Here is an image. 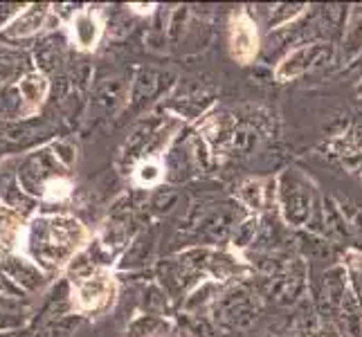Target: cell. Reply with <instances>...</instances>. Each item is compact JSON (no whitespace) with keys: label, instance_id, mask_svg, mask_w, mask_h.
I'll list each match as a JSON object with an SVG mask.
<instances>
[{"label":"cell","instance_id":"obj_1","mask_svg":"<svg viewBox=\"0 0 362 337\" xmlns=\"http://www.w3.org/2000/svg\"><path fill=\"white\" fill-rule=\"evenodd\" d=\"M83 238L85 232L77 220H68L65 225L52 220L50 236H41V240H45V243H32L30 247L34 249V256L41 258V263L59 268L68 263V258L83 245Z\"/></svg>","mask_w":362,"mask_h":337},{"label":"cell","instance_id":"obj_2","mask_svg":"<svg viewBox=\"0 0 362 337\" xmlns=\"http://www.w3.org/2000/svg\"><path fill=\"white\" fill-rule=\"evenodd\" d=\"M115 295V281L106 270H97L88 277H81L72 286V304L79 313H92L108 306Z\"/></svg>","mask_w":362,"mask_h":337},{"label":"cell","instance_id":"obj_3","mask_svg":"<svg viewBox=\"0 0 362 337\" xmlns=\"http://www.w3.org/2000/svg\"><path fill=\"white\" fill-rule=\"evenodd\" d=\"M259 52V32L245 9H239L230 18V54L236 63L247 65Z\"/></svg>","mask_w":362,"mask_h":337},{"label":"cell","instance_id":"obj_4","mask_svg":"<svg viewBox=\"0 0 362 337\" xmlns=\"http://www.w3.org/2000/svg\"><path fill=\"white\" fill-rule=\"evenodd\" d=\"M329 56V47L324 43H311V45H302L297 50H293L286 59L277 65L274 70V79L286 83L302 76L304 72H308L311 67H315L324 63V59Z\"/></svg>","mask_w":362,"mask_h":337},{"label":"cell","instance_id":"obj_5","mask_svg":"<svg viewBox=\"0 0 362 337\" xmlns=\"http://www.w3.org/2000/svg\"><path fill=\"white\" fill-rule=\"evenodd\" d=\"M70 36L74 45L81 47V50H92V47L99 43V36H101L99 16L94 14L92 9H81V12H77L70 23Z\"/></svg>","mask_w":362,"mask_h":337},{"label":"cell","instance_id":"obj_6","mask_svg":"<svg viewBox=\"0 0 362 337\" xmlns=\"http://www.w3.org/2000/svg\"><path fill=\"white\" fill-rule=\"evenodd\" d=\"M45 92H47V81H45L43 74H30V76H25V79L21 81L23 101H25V106L32 104V113L41 106Z\"/></svg>","mask_w":362,"mask_h":337},{"label":"cell","instance_id":"obj_7","mask_svg":"<svg viewBox=\"0 0 362 337\" xmlns=\"http://www.w3.org/2000/svg\"><path fill=\"white\" fill-rule=\"evenodd\" d=\"M162 176H165L162 162L158 158H149L138 165L135 173H133V180H135V185H140V187H154L162 180Z\"/></svg>","mask_w":362,"mask_h":337},{"label":"cell","instance_id":"obj_8","mask_svg":"<svg viewBox=\"0 0 362 337\" xmlns=\"http://www.w3.org/2000/svg\"><path fill=\"white\" fill-rule=\"evenodd\" d=\"M70 191H72V182L70 180H65V178H52V180L45 182L43 196L47 200H63V198L70 196Z\"/></svg>","mask_w":362,"mask_h":337},{"label":"cell","instance_id":"obj_9","mask_svg":"<svg viewBox=\"0 0 362 337\" xmlns=\"http://www.w3.org/2000/svg\"><path fill=\"white\" fill-rule=\"evenodd\" d=\"M154 7L156 5H131V9H135V12H140V14H149Z\"/></svg>","mask_w":362,"mask_h":337}]
</instances>
